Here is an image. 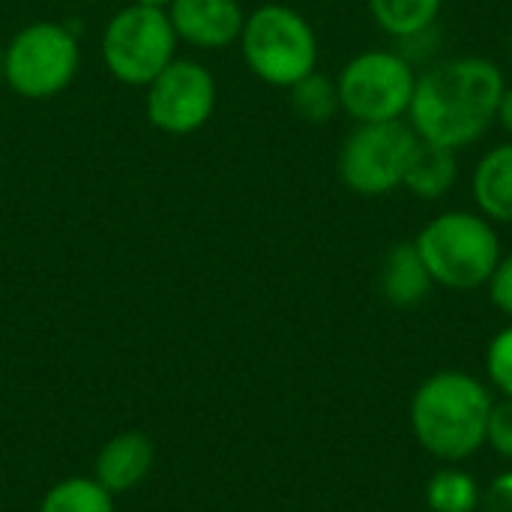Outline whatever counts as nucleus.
Listing matches in <instances>:
<instances>
[{"label":"nucleus","instance_id":"obj_20","mask_svg":"<svg viewBox=\"0 0 512 512\" xmlns=\"http://www.w3.org/2000/svg\"><path fill=\"white\" fill-rule=\"evenodd\" d=\"M486 444L495 447L504 459L512 462V399L495 402L489 414V429H486Z\"/></svg>","mask_w":512,"mask_h":512},{"label":"nucleus","instance_id":"obj_9","mask_svg":"<svg viewBox=\"0 0 512 512\" xmlns=\"http://www.w3.org/2000/svg\"><path fill=\"white\" fill-rule=\"evenodd\" d=\"M147 120L168 135L198 132L216 111V78L198 60H171L144 96Z\"/></svg>","mask_w":512,"mask_h":512},{"label":"nucleus","instance_id":"obj_22","mask_svg":"<svg viewBox=\"0 0 512 512\" xmlns=\"http://www.w3.org/2000/svg\"><path fill=\"white\" fill-rule=\"evenodd\" d=\"M480 512H512V471L501 474L489 483L486 492H480Z\"/></svg>","mask_w":512,"mask_h":512},{"label":"nucleus","instance_id":"obj_12","mask_svg":"<svg viewBox=\"0 0 512 512\" xmlns=\"http://www.w3.org/2000/svg\"><path fill=\"white\" fill-rule=\"evenodd\" d=\"M471 192L480 216L512 225V141L495 144L480 156L471 174Z\"/></svg>","mask_w":512,"mask_h":512},{"label":"nucleus","instance_id":"obj_2","mask_svg":"<svg viewBox=\"0 0 512 512\" xmlns=\"http://www.w3.org/2000/svg\"><path fill=\"white\" fill-rule=\"evenodd\" d=\"M489 390L465 372H435L420 384L411 402V429L417 441L444 462H462L486 444Z\"/></svg>","mask_w":512,"mask_h":512},{"label":"nucleus","instance_id":"obj_18","mask_svg":"<svg viewBox=\"0 0 512 512\" xmlns=\"http://www.w3.org/2000/svg\"><path fill=\"white\" fill-rule=\"evenodd\" d=\"M426 501L432 512H474L480 507V486L471 474L444 468L429 480Z\"/></svg>","mask_w":512,"mask_h":512},{"label":"nucleus","instance_id":"obj_16","mask_svg":"<svg viewBox=\"0 0 512 512\" xmlns=\"http://www.w3.org/2000/svg\"><path fill=\"white\" fill-rule=\"evenodd\" d=\"M36 512H114V495L96 477H66L45 492Z\"/></svg>","mask_w":512,"mask_h":512},{"label":"nucleus","instance_id":"obj_21","mask_svg":"<svg viewBox=\"0 0 512 512\" xmlns=\"http://www.w3.org/2000/svg\"><path fill=\"white\" fill-rule=\"evenodd\" d=\"M489 294H492V303L512 318V255L498 261V267L489 279Z\"/></svg>","mask_w":512,"mask_h":512},{"label":"nucleus","instance_id":"obj_17","mask_svg":"<svg viewBox=\"0 0 512 512\" xmlns=\"http://www.w3.org/2000/svg\"><path fill=\"white\" fill-rule=\"evenodd\" d=\"M291 93V108L297 117H303L306 123H330L342 105H339V90H336V78H327L324 72H309L306 78H300L294 87H288Z\"/></svg>","mask_w":512,"mask_h":512},{"label":"nucleus","instance_id":"obj_26","mask_svg":"<svg viewBox=\"0 0 512 512\" xmlns=\"http://www.w3.org/2000/svg\"><path fill=\"white\" fill-rule=\"evenodd\" d=\"M510 69H512V39H510Z\"/></svg>","mask_w":512,"mask_h":512},{"label":"nucleus","instance_id":"obj_8","mask_svg":"<svg viewBox=\"0 0 512 512\" xmlns=\"http://www.w3.org/2000/svg\"><path fill=\"white\" fill-rule=\"evenodd\" d=\"M177 51V33L165 9L132 3L120 9L102 33V60L105 69L129 84L147 87Z\"/></svg>","mask_w":512,"mask_h":512},{"label":"nucleus","instance_id":"obj_1","mask_svg":"<svg viewBox=\"0 0 512 512\" xmlns=\"http://www.w3.org/2000/svg\"><path fill=\"white\" fill-rule=\"evenodd\" d=\"M504 90V69L489 57L435 60L420 69L405 120L420 141L459 153L486 138Z\"/></svg>","mask_w":512,"mask_h":512},{"label":"nucleus","instance_id":"obj_15","mask_svg":"<svg viewBox=\"0 0 512 512\" xmlns=\"http://www.w3.org/2000/svg\"><path fill=\"white\" fill-rule=\"evenodd\" d=\"M444 0H369L372 21L393 39L402 42L438 24Z\"/></svg>","mask_w":512,"mask_h":512},{"label":"nucleus","instance_id":"obj_10","mask_svg":"<svg viewBox=\"0 0 512 512\" xmlns=\"http://www.w3.org/2000/svg\"><path fill=\"white\" fill-rule=\"evenodd\" d=\"M165 12L177 39L207 51L234 45L246 24L240 0H174Z\"/></svg>","mask_w":512,"mask_h":512},{"label":"nucleus","instance_id":"obj_19","mask_svg":"<svg viewBox=\"0 0 512 512\" xmlns=\"http://www.w3.org/2000/svg\"><path fill=\"white\" fill-rule=\"evenodd\" d=\"M486 372H489L492 384L507 399H512V324L492 339V345L486 351Z\"/></svg>","mask_w":512,"mask_h":512},{"label":"nucleus","instance_id":"obj_11","mask_svg":"<svg viewBox=\"0 0 512 512\" xmlns=\"http://www.w3.org/2000/svg\"><path fill=\"white\" fill-rule=\"evenodd\" d=\"M153 441L144 432H120L96 456L93 477L117 498L141 486L153 468Z\"/></svg>","mask_w":512,"mask_h":512},{"label":"nucleus","instance_id":"obj_3","mask_svg":"<svg viewBox=\"0 0 512 512\" xmlns=\"http://www.w3.org/2000/svg\"><path fill=\"white\" fill-rule=\"evenodd\" d=\"M435 285L450 291H474L489 285L501 255L495 222L471 210H444L414 240Z\"/></svg>","mask_w":512,"mask_h":512},{"label":"nucleus","instance_id":"obj_25","mask_svg":"<svg viewBox=\"0 0 512 512\" xmlns=\"http://www.w3.org/2000/svg\"><path fill=\"white\" fill-rule=\"evenodd\" d=\"M0 78H3V48H0Z\"/></svg>","mask_w":512,"mask_h":512},{"label":"nucleus","instance_id":"obj_13","mask_svg":"<svg viewBox=\"0 0 512 512\" xmlns=\"http://www.w3.org/2000/svg\"><path fill=\"white\" fill-rule=\"evenodd\" d=\"M432 285L435 282L414 243H399L387 252L384 267H381V291L387 303L399 309H411L429 297Z\"/></svg>","mask_w":512,"mask_h":512},{"label":"nucleus","instance_id":"obj_24","mask_svg":"<svg viewBox=\"0 0 512 512\" xmlns=\"http://www.w3.org/2000/svg\"><path fill=\"white\" fill-rule=\"evenodd\" d=\"M135 3H141V6H153V9H168L174 0H135Z\"/></svg>","mask_w":512,"mask_h":512},{"label":"nucleus","instance_id":"obj_23","mask_svg":"<svg viewBox=\"0 0 512 512\" xmlns=\"http://www.w3.org/2000/svg\"><path fill=\"white\" fill-rule=\"evenodd\" d=\"M495 123H501V129L510 135L512 141V87L507 84V90H504V96H501V105H498V120Z\"/></svg>","mask_w":512,"mask_h":512},{"label":"nucleus","instance_id":"obj_14","mask_svg":"<svg viewBox=\"0 0 512 512\" xmlns=\"http://www.w3.org/2000/svg\"><path fill=\"white\" fill-rule=\"evenodd\" d=\"M456 180H459V153L438 144L417 141L402 186L420 201H438L456 186Z\"/></svg>","mask_w":512,"mask_h":512},{"label":"nucleus","instance_id":"obj_5","mask_svg":"<svg viewBox=\"0 0 512 512\" xmlns=\"http://www.w3.org/2000/svg\"><path fill=\"white\" fill-rule=\"evenodd\" d=\"M417 69L393 48H369L351 57L336 75L339 105L354 123H390L405 120Z\"/></svg>","mask_w":512,"mask_h":512},{"label":"nucleus","instance_id":"obj_4","mask_svg":"<svg viewBox=\"0 0 512 512\" xmlns=\"http://www.w3.org/2000/svg\"><path fill=\"white\" fill-rule=\"evenodd\" d=\"M240 51L255 78L270 87H294L318 69V36L303 12L285 3H264L246 15Z\"/></svg>","mask_w":512,"mask_h":512},{"label":"nucleus","instance_id":"obj_6","mask_svg":"<svg viewBox=\"0 0 512 512\" xmlns=\"http://www.w3.org/2000/svg\"><path fill=\"white\" fill-rule=\"evenodd\" d=\"M81 63L78 39L57 21H33L3 45V81L24 99L63 93Z\"/></svg>","mask_w":512,"mask_h":512},{"label":"nucleus","instance_id":"obj_7","mask_svg":"<svg viewBox=\"0 0 512 512\" xmlns=\"http://www.w3.org/2000/svg\"><path fill=\"white\" fill-rule=\"evenodd\" d=\"M417 141L420 138L408 120L354 123L339 147V180L360 198L390 195L402 186Z\"/></svg>","mask_w":512,"mask_h":512}]
</instances>
